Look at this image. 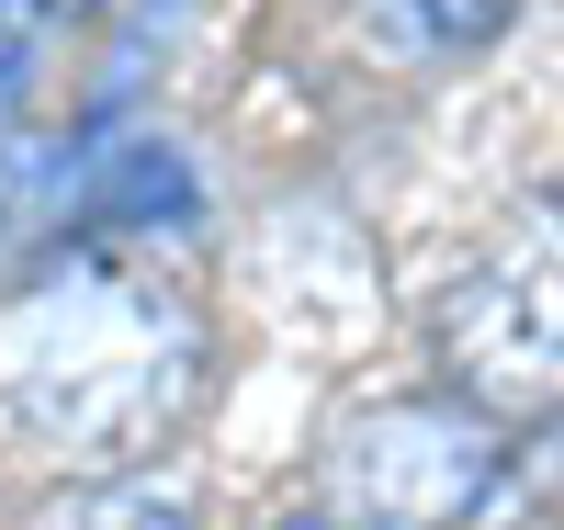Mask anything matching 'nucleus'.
Returning a JSON list of instances; mask_svg holds the SVG:
<instances>
[{"mask_svg":"<svg viewBox=\"0 0 564 530\" xmlns=\"http://www.w3.org/2000/svg\"><path fill=\"white\" fill-rule=\"evenodd\" d=\"M68 530H193V497H181V486H135V474H124V486H102Z\"/></svg>","mask_w":564,"mask_h":530,"instance_id":"5","label":"nucleus"},{"mask_svg":"<svg viewBox=\"0 0 564 530\" xmlns=\"http://www.w3.org/2000/svg\"><path fill=\"white\" fill-rule=\"evenodd\" d=\"M204 383V327L135 249H57L0 316V407L57 463L159 452Z\"/></svg>","mask_w":564,"mask_h":530,"instance_id":"1","label":"nucleus"},{"mask_svg":"<svg viewBox=\"0 0 564 530\" xmlns=\"http://www.w3.org/2000/svg\"><path fill=\"white\" fill-rule=\"evenodd\" d=\"M463 530H564V429L508 441V463L486 474V497H475Z\"/></svg>","mask_w":564,"mask_h":530,"instance_id":"4","label":"nucleus"},{"mask_svg":"<svg viewBox=\"0 0 564 530\" xmlns=\"http://www.w3.org/2000/svg\"><path fill=\"white\" fill-rule=\"evenodd\" d=\"M441 350L486 407H564V192L508 204L497 237L452 271Z\"/></svg>","mask_w":564,"mask_h":530,"instance_id":"2","label":"nucleus"},{"mask_svg":"<svg viewBox=\"0 0 564 530\" xmlns=\"http://www.w3.org/2000/svg\"><path fill=\"white\" fill-rule=\"evenodd\" d=\"M282 530H339V519H327V508H305V519H282Z\"/></svg>","mask_w":564,"mask_h":530,"instance_id":"7","label":"nucleus"},{"mask_svg":"<svg viewBox=\"0 0 564 530\" xmlns=\"http://www.w3.org/2000/svg\"><path fill=\"white\" fill-rule=\"evenodd\" d=\"M497 463H508V441L486 407H384L339 441L327 519L339 530H463Z\"/></svg>","mask_w":564,"mask_h":530,"instance_id":"3","label":"nucleus"},{"mask_svg":"<svg viewBox=\"0 0 564 530\" xmlns=\"http://www.w3.org/2000/svg\"><path fill=\"white\" fill-rule=\"evenodd\" d=\"M497 12H508V0H395V34H417V45H475Z\"/></svg>","mask_w":564,"mask_h":530,"instance_id":"6","label":"nucleus"},{"mask_svg":"<svg viewBox=\"0 0 564 530\" xmlns=\"http://www.w3.org/2000/svg\"><path fill=\"white\" fill-rule=\"evenodd\" d=\"M45 12H57V23H68V12H79V0H45Z\"/></svg>","mask_w":564,"mask_h":530,"instance_id":"8","label":"nucleus"}]
</instances>
